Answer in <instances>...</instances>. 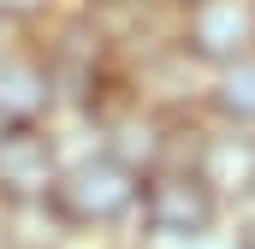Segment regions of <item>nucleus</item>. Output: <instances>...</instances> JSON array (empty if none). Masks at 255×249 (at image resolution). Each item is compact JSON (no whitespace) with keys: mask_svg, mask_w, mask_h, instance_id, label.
I'll list each match as a JSON object with an SVG mask.
<instances>
[{"mask_svg":"<svg viewBox=\"0 0 255 249\" xmlns=\"http://www.w3.org/2000/svg\"><path fill=\"white\" fill-rule=\"evenodd\" d=\"M136 202H142V178L89 142V148H71L60 184L48 196V214L77 244H130Z\"/></svg>","mask_w":255,"mask_h":249,"instance_id":"f257e3e1","label":"nucleus"},{"mask_svg":"<svg viewBox=\"0 0 255 249\" xmlns=\"http://www.w3.org/2000/svg\"><path fill=\"white\" fill-rule=\"evenodd\" d=\"M226 226H232V208L214 196V184L196 172L190 160H172V166H160V172L142 178L130 244L172 249V244H190V238H208V232H226Z\"/></svg>","mask_w":255,"mask_h":249,"instance_id":"f03ea898","label":"nucleus"},{"mask_svg":"<svg viewBox=\"0 0 255 249\" xmlns=\"http://www.w3.org/2000/svg\"><path fill=\"white\" fill-rule=\"evenodd\" d=\"M190 124L196 119H172V113H160V107H148V101H136V95L119 89L89 119V136L119 166H130L136 178H148V172H160V166H172V160L190 154Z\"/></svg>","mask_w":255,"mask_h":249,"instance_id":"7ed1b4c3","label":"nucleus"},{"mask_svg":"<svg viewBox=\"0 0 255 249\" xmlns=\"http://www.w3.org/2000/svg\"><path fill=\"white\" fill-rule=\"evenodd\" d=\"M65 160H71V148L60 136V119L54 124H6V136H0V208L6 214L48 208Z\"/></svg>","mask_w":255,"mask_h":249,"instance_id":"20e7f679","label":"nucleus"},{"mask_svg":"<svg viewBox=\"0 0 255 249\" xmlns=\"http://www.w3.org/2000/svg\"><path fill=\"white\" fill-rule=\"evenodd\" d=\"M172 42L202 71H226L255 60V0H190L172 18Z\"/></svg>","mask_w":255,"mask_h":249,"instance_id":"39448f33","label":"nucleus"},{"mask_svg":"<svg viewBox=\"0 0 255 249\" xmlns=\"http://www.w3.org/2000/svg\"><path fill=\"white\" fill-rule=\"evenodd\" d=\"M190 160L196 172L214 184V196L244 214L255 202V130H232V124H214V119H196L190 124Z\"/></svg>","mask_w":255,"mask_h":249,"instance_id":"423d86ee","label":"nucleus"},{"mask_svg":"<svg viewBox=\"0 0 255 249\" xmlns=\"http://www.w3.org/2000/svg\"><path fill=\"white\" fill-rule=\"evenodd\" d=\"M12 36H24V30L0 24V119L6 124H54L60 119L54 71L42 60V48H24Z\"/></svg>","mask_w":255,"mask_h":249,"instance_id":"0eeeda50","label":"nucleus"},{"mask_svg":"<svg viewBox=\"0 0 255 249\" xmlns=\"http://www.w3.org/2000/svg\"><path fill=\"white\" fill-rule=\"evenodd\" d=\"M202 119L255 130V60H238L226 71H208V95H202Z\"/></svg>","mask_w":255,"mask_h":249,"instance_id":"6e6552de","label":"nucleus"},{"mask_svg":"<svg viewBox=\"0 0 255 249\" xmlns=\"http://www.w3.org/2000/svg\"><path fill=\"white\" fill-rule=\"evenodd\" d=\"M42 18H54V0H0V24L12 30H36Z\"/></svg>","mask_w":255,"mask_h":249,"instance_id":"1a4fd4ad","label":"nucleus"},{"mask_svg":"<svg viewBox=\"0 0 255 249\" xmlns=\"http://www.w3.org/2000/svg\"><path fill=\"white\" fill-rule=\"evenodd\" d=\"M232 238H238V249H255V202L244 214H232Z\"/></svg>","mask_w":255,"mask_h":249,"instance_id":"9d476101","label":"nucleus"},{"mask_svg":"<svg viewBox=\"0 0 255 249\" xmlns=\"http://www.w3.org/2000/svg\"><path fill=\"white\" fill-rule=\"evenodd\" d=\"M172 249H238V238H232V226H226V232H208V238H190V244H172Z\"/></svg>","mask_w":255,"mask_h":249,"instance_id":"9b49d317","label":"nucleus"},{"mask_svg":"<svg viewBox=\"0 0 255 249\" xmlns=\"http://www.w3.org/2000/svg\"><path fill=\"white\" fill-rule=\"evenodd\" d=\"M142 6H148V12H154V18H166V24H172V18H178V12H184V6H190V0H142Z\"/></svg>","mask_w":255,"mask_h":249,"instance_id":"f8f14e48","label":"nucleus"},{"mask_svg":"<svg viewBox=\"0 0 255 249\" xmlns=\"http://www.w3.org/2000/svg\"><path fill=\"white\" fill-rule=\"evenodd\" d=\"M77 6H101V0H77Z\"/></svg>","mask_w":255,"mask_h":249,"instance_id":"ddd939ff","label":"nucleus"},{"mask_svg":"<svg viewBox=\"0 0 255 249\" xmlns=\"http://www.w3.org/2000/svg\"><path fill=\"white\" fill-rule=\"evenodd\" d=\"M24 249H42V244H24ZM60 249H65V244H60Z\"/></svg>","mask_w":255,"mask_h":249,"instance_id":"4468645a","label":"nucleus"},{"mask_svg":"<svg viewBox=\"0 0 255 249\" xmlns=\"http://www.w3.org/2000/svg\"><path fill=\"white\" fill-rule=\"evenodd\" d=\"M0 136H6V119H0Z\"/></svg>","mask_w":255,"mask_h":249,"instance_id":"2eb2a0df","label":"nucleus"}]
</instances>
